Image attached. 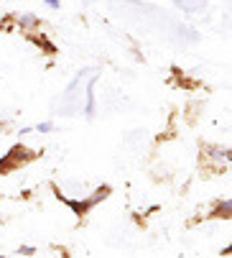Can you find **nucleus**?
Wrapping results in <instances>:
<instances>
[{
  "label": "nucleus",
  "mask_w": 232,
  "mask_h": 258,
  "mask_svg": "<svg viewBox=\"0 0 232 258\" xmlns=\"http://www.w3.org/2000/svg\"><path fill=\"white\" fill-rule=\"evenodd\" d=\"M0 258H6V255H0Z\"/></svg>",
  "instance_id": "f8f14e48"
},
{
  "label": "nucleus",
  "mask_w": 232,
  "mask_h": 258,
  "mask_svg": "<svg viewBox=\"0 0 232 258\" xmlns=\"http://www.w3.org/2000/svg\"><path fill=\"white\" fill-rule=\"evenodd\" d=\"M31 159V154H28V149L23 143H18V146H13V149L0 159V174H8V171H13V169H18L23 161H28Z\"/></svg>",
  "instance_id": "f257e3e1"
},
{
  "label": "nucleus",
  "mask_w": 232,
  "mask_h": 258,
  "mask_svg": "<svg viewBox=\"0 0 232 258\" xmlns=\"http://www.w3.org/2000/svg\"><path fill=\"white\" fill-rule=\"evenodd\" d=\"M110 192H112V189H110V184H102V187H97V189L87 197V202H90L92 207H97L102 200H107V197H110Z\"/></svg>",
  "instance_id": "0eeeda50"
},
{
  "label": "nucleus",
  "mask_w": 232,
  "mask_h": 258,
  "mask_svg": "<svg viewBox=\"0 0 232 258\" xmlns=\"http://www.w3.org/2000/svg\"><path fill=\"white\" fill-rule=\"evenodd\" d=\"M18 253H21V255H33V253H36V248H33V245H21V248H18Z\"/></svg>",
  "instance_id": "1a4fd4ad"
},
{
  "label": "nucleus",
  "mask_w": 232,
  "mask_h": 258,
  "mask_svg": "<svg viewBox=\"0 0 232 258\" xmlns=\"http://www.w3.org/2000/svg\"><path fill=\"white\" fill-rule=\"evenodd\" d=\"M229 215H232V202L224 197V200H219L214 207H212V212H209V217H219V220H229Z\"/></svg>",
  "instance_id": "39448f33"
},
{
  "label": "nucleus",
  "mask_w": 232,
  "mask_h": 258,
  "mask_svg": "<svg viewBox=\"0 0 232 258\" xmlns=\"http://www.w3.org/2000/svg\"><path fill=\"white\" fill-rule=\"evenodd\" d=\"M33 131H38V133H51V131H54V123H51V120H44V123H38Z\"/></svg>",
  "instance_id": "6e6552de"
},
{
  "label": "nucleus",
  "mask_w": 232,
  "mask_h": 258,
  "mask_svg": "<svg viewBox=\"0 0 232 258\" xmlns=\"http://www.w3.org/2000/svg\"><path fill=\"white\" fill-rule=\"evenodd\" d=\"M54 195H56V200H61V202H64V205H66L76 217H85V215H90V212H92V205H90L87 200H71V197H64V195H61V189L56 187V184H54Z\"/></svg>",
  "instance_id": "f03ea898"
},
{
  "label": "nucleus",
  "mask_w": 232,
  "mask_h": 258,
  "mask_svg": "<svg viewBox=\"0 0 232 258\" xmlns=\"http://www.w3.org/2000/svg\"><path fill=\"white\" fill-rule=\"evenodd\" d=\"M16 23H18V28H23V31H28V33H33V31L41 28V18L33 16V13H23V16H18Z\"/></svg>",
  "instance_id": "20e7f679"
},
{
  "label": "nucleus",
  "mask_w": 232,
  "mask_h": 258,
  "mask_svg": "<svg viewBox=\"0 0 232 258\" xmlns=\"http://www.w3.org/2000/svg\"><path fill=\"white\" fill-rule=\"evenodd\" d=\"M174 3H176V6H181V0H174Z\"/></svg>",
  "instance_id": "9b49d317"
},
{
  "label": "nucleus",
  "mask_w": 232,
  "mask_h": 258,
  "mask_svg": "<svg viewBox=\"0 0 232 258\" xmlns=\"http://www.w3.org/2000/svg\"><path fill=\"white\" fill-rule=\"evenodd\" d=\"M28 41H31V44H36L44 54H56V51H59V49H56V44H54V41H49L44 33H28Z\"/></svg>",
  "instance_id": "7ed1b4c3"
},
{
  "label": "nucleus",
  "mask_w": 232,
  "mask_h": 258,
  "mask_svg": "<svg viewBox=\"0 0 232 258\" xmlns=\"http://www.w3.org/2000/svg\"><path fill=\"white\" fill-rule=\"evenodd\" d=\"M204 154L212 156V159H219V161H224V164L229 161V149H227V146H207Z\"/></svg>",
  "instance_id": "423d86ee"
},
{
  "label": "nucleus",
  "mask_w": 232,
  "mask_h": 258,
  "mask_svg": "<svg viewBox=\"0 0 232 258\" xmlns=\"http://www.w3.org/2000/svg\"><path fill=\"white\" fill-rule=\"evenodd\" d=\"M41 3H44V6H49L51 11H59V8H61V3H59V0H41Z\"/></svg>",
  "instance_id": "9d476101"
}]
</instances>
